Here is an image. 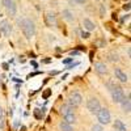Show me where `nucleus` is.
Wrapping results in <instances>:
<instances>
[{
    "instance_id": "2eb2a0df",
    "label": "nucleus",
    "mask_w": 131,
    "mask_h": 131,
    "mask_svg": "<svg viewBox=\"0 0 131 131\" xmlns=\"http://www.w3.org/2000/svg\"><path fill=\"white\" fill-rule=\"evenodd\" d=\"M59 128H60L62 131H73V128H72L71 123H68V122H66V121L60 122V125H59Z\"/></svg>"
},
{
    "instance_id": "6e6552de",
    "label": "nucleus",
    "mask_w": 131,
    "mask_h": 131,
    "mask_svg": "<svg viewBox=\"0 0 131 131\" xmlns=\"http://www.w3.org/2000/svg\"><path fill=\"white\" fill-rule=\"evenodd\" d=\"M2 4L7 8L10 15H16V4L13 0H2Z\"/></svg>"
},
{
    "instance_id": "ddd939ff",
    "label": "nucleus",
    "mask_w": 131,
    "mask_h": 131,
    "mask_svg": "<svg viewBox=\"0 0 131 131\" xmlns=\"http://www.w3.org/2000/svg\"><path fill=\"white\" fill-rule=\"evenodd\" d=\"M94 70L100 73V75H104V73L107 72V68H106L105 63H96V64H94Z\"/></svg>"
},
{
    "instance_id": "b1692460",
    "label": "nucleus",
    "mask_w": 131,
    "mask_h": 131,
    "mask_svg": "<svg viewBox=\"0 0 131 131\" xmlns=\"http://www.w3.org/2000/svg\"><path fill=\"white\" fill-rule=\"evenodd\" d=\"M0 83H2V79H0Z\"/></svg>"
},
{
    "instance_id": "1a4fd4ad",
    "label": "nucleus",
    "mask_w": 131,
    "mask_h": 131,
    "mask_svg": "<svg viewBox=\"0 0 131 131\" xmlns=\"http://www.w3.org/2000/svg\"><path fill=\"white\" fill-rule=\"evenodd\" d=\"M114 73H115V76H117V79L121 81V83H126V81L128 80L127 75H126L121 68H115V70H114Z\"/></svg>"
},
{
    "instance_id": "a211bd4d",
    "label": "nucleus",
    "mask_w": 131,
    "mask_h": 131,
    "mask_svg": "<svg viewBox=\"0 0 131 131\" xmlns=\"http://www.w3.org/2000/svg\"><path fill=\"white\" fill-rule=\"evenodd\" d=\"M50 94H51V91H50V89L45 91V93H43V98H47V97H49Z\"/></svg>"
},
{
    "instance_id": "393cba45",
    "label": "nucleus",
    "mask_w": 131,
    "mask_h": 131,
    "mask_svg": "<svg viewBox=\"0 0 131 131\" xmlns=\"http://www.w3.org/2000/svg\"><path fill=\"white\" fill-rule=\"evenodd\" d=\"M0 33H2V31H0Z\"/></svg>"
},
{
    "instance_id": "9b49d317",
    "label": "nucleus",
    "mask_w": 131,
    "mask_h": 131,
    "mask_svg": "<svg viewBox=\"0 0 131 131\" xmlns=\"http://www.w3.org/2000/svg\"><path fill=\"white\" fill-rule=\"evenodd\" d=\"M121 105H122V109L125 113H130L131 110V102H130V97H125L123 100L121 101Z\"/></svg>"
},
{
    "instance_id": "20e7f679",
    "label": "nucleus",
    "mask_w": 131,
    "mask_h": 131,
    "mask_svg": "<svg viewBox=\"0 0 131 131\" xmlns=\"http://www.w3.org/2000/svg\"><path fill=\"white\" fill-rule=\"evenodd\" d=\"M62 114L64 117V121L66 122H68V123H73L75 122V114H73V110H72V107L71 106H63L62 107Z\"/></svg>"
},
{
    "instance_id": "f3484780",
    "label": "nucleus",
    "mask_w": 131,
    "mask_h": 131,
    "mask_svg": "<svg viewBox=\"0 0 131 131\" xmlns=\"http://www.w3.org/2000/svg\"><path fill=\"white\" fill-rule=\"evenodd\" d=\"M92 131H104V127L101 125H94L92 127Z\"/></svg>"
},
{
    "instance_id": "7ed1b4c3",
    "label": "nucleus",
    "mask_w": 131,
    "mask_h": 131,
    "mask_svg": "<svg viewBox=\"0 0 131 131\" xmlns=\"http://www.w3.org/2000/svg\"><path fill=\"white\" fill-rule=\"evenodd\" d=\"M110 92H112V98H113V101L115 102V104H121V101L125 98V92H123V89L121 88V86H115V88H113V89H110Z\"/></svg>"
},
{
    "instance_id": "f03ea898",
    "label": "nucleus",
    "mask_w": 131,
    "mask_h": 131,
    "mask_svg": "<svg viewBox=\"0 0 131 131\" xmlns=\"http://www.w3.org/2000/svg\"><path fill=\"white\" fill-rule=\"evenodd\" d=\"M96 114H97V119L100 121L101 125H107L110 122V113H109L106 107H100Z\"/></svg>"
},
{
    "instance_id": "dca6fc26",
    "label": "nucleus",
    "mask_w": 131,
    "mask_h": 131,
    "mask_svg": "<svg viewBox=\"0 0 131 131\" xmlns=\"http://www.w3.org/2000/svg\"><path fill=\"white\" fill-rule=\"evenodd\" d=\"M63 17L66 20H68V21H72L73 20V16H72V13L70 12V10H63Z\"/></svg>"
},
{
    "instance_id": "412c9836",
    "label": "nucleus",
    "mask_w": 131,
    "mask_h": 131,
    "mask_svg": "<svg viewBox=\"0 0 131 131\" xmlns=\"http://www.w3.org/2000/svg\"><path fill=\"white\" fill-rule=\"evenodd\" d=\"M75 2L78 3V4H84V3H85V0H75Z\"/></svg>"
},
{
    "instance_id": "6ab92c4d",
    "label": "nucleus",
    "mask_w": 131,
    "mask_h": 131,
    "mask_svg": "<svg viewBox=\"0 0 131 131\" xmlns=\"http://www.w3.org/2000/svg\"><path fill=\"white\" fill-rule=\"evenodd\" d=\"M88 37H89L88 31H81V38H88Z\"/></svg>"
},
{
    "instance_id": "4be33fe9",
    "label": "nucleus",
    "mask_w": 131,
    "mask_h": 131,
    "mask_svg": "<svg viewBox=\"0 0 131 131\" xmlns=\"http://www.w3.org/2000/svg\"><path fill=\"white\" fill-rule=\"evenodd\" d=\"M123 9H125V10H126V9H127V10H128V9H130V4H128V3H127V4H126V5H125V7H123Z\"/></svg>"
},
{
    "instance_id": "39448f33",
    "label": "nucleus",
    "mask_w": 131,
    "mask_h": 131,
    "mask_svg": "<svg viewBox=\"0 0 131 131\" xmlns=\"http://www.w3.org/2000/svg\"><path fill=\"white\" fill-rule=\"evenodd\" d=\"M100 107H101L100 106V102H98V100H97V98H94V97L89 98V100L86 101V109H88L92 114H96Z\"/></svg>"
},
{
    "instance_id": "f257e3e1",
    "label": "nucleus",
    "mask_w": 131,
    "mask_h": 131,
    "mask_svg": "<svg viewBox=\"0 0 131 131\" xmlns=\"http://www.w3.org/2000/svg\"><path fill=\"white\" fill-rule=\"evenodd\" d=\"M21 26V30H23V33H24V36L28 38V39H30L33 36L36 34V25H34V23H33L31 20H29V18H25V20H23L21 21V24H20Z\"/></svg>"
},
{
    "instance_id": "f8f14e48",
    "label": "nucleus",
    "mask_w": 131,
    "mask_h": 131,
    "mask_svg": "<svg viewBox=\"0 0 131 131\" xmlns=\"http://www.w3.org/2000/svg\"><path fill=\"white\" fill-rule=\"evenodd\" d=\"M83 25H84V29H85L86 31H92V30H94V29H96L94 23H92V21H91L89 18H85V20L83 21Z\"/></svg>"
},
{
    "instance_id": "423d86ee",
    "label": "nucleus",
    "mask_w": 131,
    "mask_h": 131,
    "mask_svg": "<svg viewBox=\"0 0 131 131\" xmlns=\"http://www.w3.org/2000/svg\"><path fill=\"white\" fill-rule=\"evenodd\" d=\"M81 102H83V97H81V94L78 93V92L72 93V94L70 96V98H68V104H70L71 107L79 106V105H81Z\"/></svg>"
},
{
    "instance_id": "4468645a",
    "label": "nucleus",
    "mask_w": 131,
    "mask_h": 131,
    "mask_svg": "<svg viewBox=\"0 0 131 131\" xmlns=\"http://www.w3.org/2000/svg\"><path fill=\"white\" fill-rule=\"evenodd\" d=\"M114 128H115V131H127L125 123L122 121H119V119H117V121L114 122Z\"/></svg>"
},
{
    "instance_id": "9d476101",
    "label": "nucleus",
    "mask_w": 131,
    "mask_h": 131,
    "mask_svg": "<svg viewBox=\"0 0 131 131\" xmlns=\"http://www.w3.org/2000/svg\"><path fill=\"white\" fill-rule=\"evenodd\" d=\"M46 24H47L49 26H55V25H57V17H55V15L51 13V12H49V13L46 15Z\"/></svg>"
},
{
    "instance_id": "aec40b11",
    "label": "nucleus",
    "mask_w": 131,
    "mask_h": 131,
    "mask_svg": "<svg viewBox=\"0 0 131 131\" xmlns=\"http://www.w3.org/2000/svg\"><path fill=\"white\" fill-rule=\"evenodd\" d=\"M3 115H4V113H3V109H2V106H0V119H3Z\"/></svg>"
},
{
    "instance_id": "5701e85b",
    "label": "nucleus",
    "mask_w": 131,
    "mask_h": 131,
    "mask_svg": "<svg viewBox=\"0 0 131 131\" xmlns=\"http://www.w3.org/2000/svg\"><path fill=\"white\" fill-rule=\"evenodd\" d=\"M70 62H72V59H71V58H70V59H66V60H64L63 63H66V64H68Z\"/></svg>"
},
{
    "instance_id": "0eeeda50",
    "label": "nucleus",
    "mask_w": 131,
    "mask_h": 131,
    "mask_svg": "<svg viewBox=\"0 0 131 131\" xmlns=\"http://www.w3.org/2000/svg\"><path fill=\"white\" fill-rule=\"evenodd\" d=\"M0 31H2L5 37L10 36V33H12V25H10L9 21L3 20L2 23H0Z\"/></svg>"
}]
</instances>
